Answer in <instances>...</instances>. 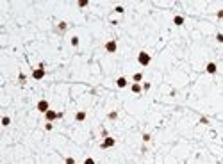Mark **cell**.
Here are the masks:
<instances>
[{
	"label": "cell",
	"mask_w": 223,
	"mask_h": 164,
	"mask_svg": "<svg viewBox=\"0 0 223 164\" xmlns=\"http://www.w3.org/2000/svg\"><path fill=\"white\" fill-rule=\"evenodd\" d=\"M138 61L141 66H146V64H150V55L146 54V52H139V55H138Z\"/></svg>",
	"instance_id": "1"
},
{
	"label": "cell",
	"mask_w": 223,
	"mask_h": 164,
	"mask_svg": "<svg viewBox=\"0 0 223 164\" xmlns=\"http://www.w3.org/2000/svg\"><path fill=\"white\" fill-rule=\"evenodd\" d=\"M36 107H38V111H39V113H46V111L50 109V105H48V102H46V100H39Z\"/></svg>",
	"instance_id": "2"
},
{
	"label": "cell",
	"mask_w": 223,
	"mask_h": 164,
	"mask_svg": "<svg viewBox=\"0 0 223 164\" xmlns=\"http://www.w3.org/2000/svg\"><path fill=\"white\" fill-rule=\"evenodd\" d=\"M43 77H45V68H38L32 71V78H36V80H41Z\"/></svg>",
	"instance_id": "3"
},
{
	"label": "cell",
	"mask_w": 223,
	"mask_h": 164,
	"mask_svg": "<svg viewBox=\"0 0 223 164\" xmlns=\"http://www.w3.org/2000/svg\"><path fill=\"white\" fill-rule=\"evenodd\" d=\"M116 48H118L116 41H107V43H105V50L109 52V54H114V52H116Z\"/></svg>",
	"instance_id": "4"
},
{
	"label": "cell",
	"mask_w": 223,
	"mask_h": 164,
	"mask_svg": "<svg viewBox=\"0 0 223 164\" xmlns=\"http://www.w3.org/2000/svg\"><path fill=\"white\" fill-rule=\"evenodd\" d=\"M45 116H46V120H48V121H54V120H57V118H59V113H56V111L48 109V111L45 113Z\"/></svg>",
	"instance_id": "5"
},
{
	"label": "cell",
	"mask_w": 223,
	"mask_h": 164,
	"mask_svg": "<svg viewBox=\"0 0 223 164\" xmlns=\"http://www.w3.org/2000/svg\"><path fill=\"white\" fill-rule=\"evenodd\" d=\"M111 146H114V137H109V136H107L105 139H104V143H102V148L105 150V148H111Z\"/></svg>",
	"instance_id": "6"
},
{
	"label": "cell",
	"mask_w": 223,
	"mask_h": 164,
	"mask_svg": "<svg viewBox=\"0 0 223 164\" xmlns=\"http://www.w3.org/2000/svg\"><path fill=\"white\" fill-rule=\"evenodd\" d=\"M216 71H218V66H216L214 63H209V64H207V73L212 75V73H216Z\"/></svg>",
	"instance_id": "7"
},
{
	"label": "cell",
	"mask_w": 223,
	"mask_h": 164,
	"mask_svg": "<svg viewBox=\"0 0 223 164\" xmlns=\"http://www.w3.org/2000/svg\"><path fill=\"white\" fill-rule=\"evenodd\" d=\"M116 84H118V88H125L127 86V78L125 77H120L118 80H116Z\"/></svg>",
	"instance_id": "8"
},
{
	"label": "cell",
	"mask_w": 223,
	"mask_h": 164,
	"mask_svg": "<svg viewBox=\"0 0 223 164\" xmlns=\"http://www.w3.org/2000/svg\"><path fill=\"white\" fill-rule=\"evenodd\" d=\"M75 120H77V121H84V120H86V113H84V111H80V113H77Z\"/></svg>",
	"instance_id": "9"
},
{
	"label": "cell",
	"mask_w": 223,
	"mask_h": 164,
	"mask_svg": "<svg viewBox=\"0 0 223 164\" xmlns=\"http://www.w3.org/2000/svg\"><path fill=\"white\" fill-rule=\"evenodd\" d=\"M173 22H175V25H182V23H184V18H182V16H175Z\"/></svg>",
	"instance_id": "10"
},
{
	"label": "cell",
	"mask_w": 223,
	"mask_h": 164,
	"mask_svg": "<svg viewBox=\"0 0 223 164\" xmlns=\"http://www.w3.org/2000/svg\"><path fill=\"white\" fill-rule=\"evenodd\" d=\"M132 93H141V86L139 84H134L132 86Z\"/></svg>",
	"instance_id": "11"
},
{
	"label": "cell",
	"mask_w": 223,
	"mask_h": 164,
	"mask_svg": "<svg viewBox=\"0 0 223 164\" xmlns=\"http://www.w3.org/2000/svg\"><path fill=\"white\" fill-rule=\"evenodd\" d=\"M132 78H134V82H141V80H143V75H141V73H136Z\"/></svg>",
	"instance_id": "12"
},
{
	"label": "cell",
	"mask_w": 223,
	"mask_h": 164,
	"mask_svg": "<svg viewBox=\"0 0 223 164\" xmlns=\"http://www.w3.org/2000/svg\"><path fill=\"white\" fill-rule=\"evenodd\" d=\"M9 123H11V120H9L7 116H4V118H2V125H4V127H7Z\"/></svg>",
	"instance_id": "13"
},
{
	"label": "cell",
	"mask_w": 223,
	"mask_h": 164,
	"mask_svg": "<svg viewBox=\"0 0 223 164\" xmlns=\"http://www.w3.org/2000/svg\"><path fill=\"white\" fill-rule=\"evenodd\" d=\"M64 162H66V164H75V159H73V157H68Z\"/></svg>",
	"instance_id": "14"
},
{
	"label": "cell",
	"mask_w": 223,
	"mask_h": 164,
	"mask_svg": "<svg viewBox=\"0 0 223 164\" xmlns=\"http://www.w3.org/2000/svg\"><path fill=\"white\" fill-rule=\"evenodd\" d=\"M87 4H89V2H87V0H80V2H79V5H80V7H86Z\"/></svg>",
	"instance_id": "15"
},
{
	"label": "cell",
	"mask_w": 223,
	"mask_h": 164,
	"mask_svg": "<svg viewBox=\"0 0 223 164\" xmlns=\"http://www.w3.org/2000/svg\"><path fill=\"white\" fill-rule=\"evenodd\" d=\"M84 164H95V161H93L91 157H89V159H86V161H84Z\"/></svg>",
	"instance_id": "16"
},
{
	"label": "cell",
	"mask_w": 223,
	"mask_h": 164,
	"mask_svg": "<svg viewBox=\"0 0 223 164\" xmlns=\"http://www.w3.org/2000/svg\"><path fill=\"white\" fill-rule=\"evenodd\" d=\"M109 118H111V120H116L118 114H116V113H111V114H109Z\"/></svg>",
	"instance_id": "17"
},
{
	"label": "cell",
	"mask_w": 223,
	"mask_h": 164,
	"mask_svg": "<svg viewBox=\"0 0 223 164\" xmlns=\"http://www.w3.org/2000/svg\"><path fill=\"white\" fill-rule=\"evenodd\" d=\"M216 39H218L220 43H223V34H218V36H216Z\"/></svg>",
	"instance_id": "18"
},
{
	"label": "cell",
	"mask_w": 223,
	"mask_h": 164,
	"mask_svg": "<svg viewBox=\"0 0 223 164\" xmlns=\"http://www.w3.org/2000/svg\"><path fill=\"white\" fill-rule=\"evenodd\" d=\"M200 121L204 123V125H207V123H209V120H207V118H200Z\"/></svg>",
	"instance_id": "19"
},
{
	"label": "cell",
	"mask_w": 223,
	"mask_h": 164,
	"mask_svg": "<svg viewBox=\"0 0 223 164\" xmlns=\"http://www.w3.org/2000/svg\"><path fill=\"white\" fill-rule=\"evenodd\" d=\"M71 45H79V39L77 38H71Z\"/></svg>",
	"instance_id": "20"
},
{
	"label": "cell",
	"mask_w": 223,
	"mask_h": 164,
	"mask_svg": "<svg viewBox=\"0 0 223 164\" xmlns=\"http://www.w3.org/2000/svg\"><path fill=\"white\" fill-rule=\"evenodd\" d=\"M218 18H223V11H220V13H218Z\"/></svg>",
	"instance_id": "21"
}]
</instances>
